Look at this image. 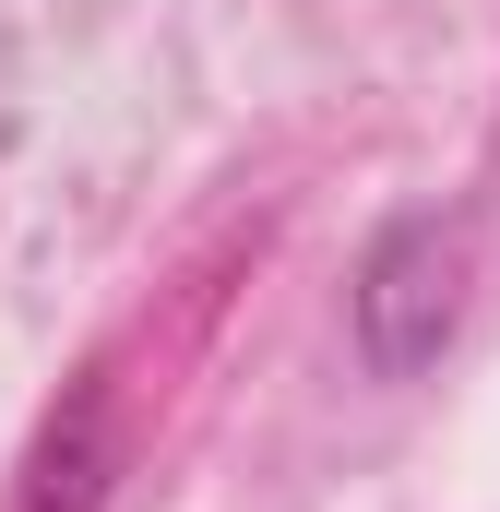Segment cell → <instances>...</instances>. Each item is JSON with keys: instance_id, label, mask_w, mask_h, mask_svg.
<instances>
[{"instance_id": "7a4b0ae2", "label": "cell", "mask_w": 500, "mask_h": 512, "mask_svg": "<svg viewBox=\"0 0 500 512\" xmlns=\"http://www.w3.org/2000/svg\"><path fill=\"white\" fill-rule=\"evenodd\" d=\"M120 370L108 358H84L72 382H60V405L24 429V453H12V501L0 512H108V489H120Z\"/></svg>"}, {"instance_id": "6da1fadb", "label": "cell", "mask_w": 500, "mask_h": 512, "mask_svg": "<svg viewBox=\"0 0 500 512\" xmlns=\"http://www.w3.org/2000/svg\"><path fill=\"white\" fill-rule=\"evenodd\" d=\"M477 298V203H405L381 215L346 274V346L370 382H429Z\"/></svg>"}]
</instances>
